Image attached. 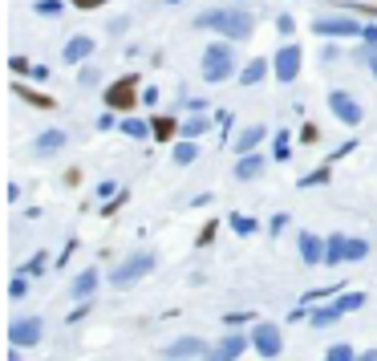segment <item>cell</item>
<instances>
[{"label":"cell","mask_w":377,"mask_h":361,"mask_svg":"<svg viewBox=\"0 0 377 361\" xmlns=\"http://www.w3.org/2000/svg\"><path fill=\"white\" fill-rule=\"evenodd\" d=\"M66 8V0H33V13L37 17H57Z\"/></svg>","instance_id":"cell-31"},{"label":"cell","mask_w":377,"mask_h":361,"mask_svg":"<svg viewBox=\"0 0 377 361\" xmlns=\"http://www.w3.org/2000/svg\"><path fill=\"white\" fill-rule=\"evenodd\" d=\"M288 228V215L280 212V215H272V224H268V231H272V235H280V231Z\"/></svg>","instance_id":"cell-42"},{"label":"cell","mask_w":377,"mask_h":361,"mask_svg":"<svg viewBox=\"0 0 377 361\" xmlns=\"http://www.w3.org/2000/svg\"><path fill=\"white\" fill-rule=\"evenodd\" d=\"M365 61H369V69H373V78H377V45H369V49H365Z\"/></svg>","instance_id":"cell-50"},{"label":"cell","mask_w":377,"mask_h":361,"mask_svg":"<svg viewBox=\"0 0 377 361\" xmlns=\"http://www.w3.org/2000/svg\"><path fill=\"white\" fill-rule=\"evenodd\" d=\"M199 66H203V82L207 85H223L231 82V78H240V61H235V41H211L207 49H203V57H199Z\"/></svg>","instance_id":"cell-2"},{"label":"cell","mask_w":377,"mask_h":361,"mask_svg":"<svg viewBox=\"0 0 377 361\" xmlns=\"http://www.w3.org/2000/svg\"><path fill=\"white\" fill-rule=\"evenodd\" d=\"M288 138H292V130H276V150H272V154H276V163L288 159Z\"/></svg>","instance_id":"cell-35"},{"label":"cell","mask_w":377,"mask_h":361,"mask_svg":"<svg viewBox=\"0 0 377 361\" xmlns=\"http://www.w3.org/2000/svg\"><path fill=\"white\" fill-rule=\"evenodd\" d=\"M219 228H223L219 219H207V224H203V231L195 235V247H211L215 244V231H219Z\"/></svg>","instance_id":"cell-30"},{"label":"cell","mask_w":377,"mask_h":361,"mask_svg":"<svg viewBox=\"0 0 377 361\" xmlns=\"http://www.w3.org/2000/svg\"><path fill=\"white\" fill-rule=\"evenodd\" d=\"M264 138H268V126H260V122H256V126H244V130L235 134L231 150H235V154H252V150L264 142Z\"/></svg>","instance_id":"cell-15"},{"label":"cell","mask_w":377,"mask_h":361,"mask_svg":"<svg viewBox=\"0 0 377 361\" xmlns=\"http://www.w3.org/2000/svg\"><path fill=\"white\" fill-rule=\"evenodd\" d=\"M276 33H280V37H292V33H296L292 13H280V17H276Z\"/></svg>","instance_id":"cell-36"},{"label":"cell","mask_w":377,"mask_h":361,"mask_svg":"<svg viewBox=\"0 0 377 361\" xmlns=\"http://www.w3.org/2000/svg\"><path fill=\"white\" fill-rule=\"evenodd\" d=\"M187 106H191V114H207V102H203V98H191Z\"/></svg>","instance_id":"cell-51"},{"label":"cell","mask_w":377,"mask_h":361,"mask_svg":"<svg viewBox=\"0 0 377 361\" xmlns=\"http://www.w3.org/2000/svg\"><path fill=\"white\" fill-rule=\"evenodd\" d=\"M300 142H321V130H316V126H312V122H304V126H300Z\"/></svg>","instance_id":"cell-39"},{"label":"cell","mask_w":377,"mask_h":361,"mask_svg":"<svg viewBox=\"0 0 377 361\" xmlns=\"http://www.w3.org/2000/svg\"><path fill=\"white\" fill-rule=\"evenodd\" d=\"M228 228L235 231V235H256V231H260V219H252V215L231 212V215H228Z\"/></svg>","instance_id":"cell-25"},{"label":"cell","mask_w":377,"mask_h":361,"mask_svg":"<svg viewBox=\"0 0 377 361\" xmlns=\"http://www.w3.org/2000/svg\"><path fill=\"white\" fill-rule=\"evenodd\" d=\"M325 361H357V349L353 345H333L325 353Z\"/></svg>","instance_id":"cell-33"},{"label":"cell","mask_w":377,"mask_h":361,"mask_svg":"<svg viewBox=\"0 0 377 361\" xmlns=\"http://www.w3.org/2000/svg\"><path fill=\"white\" fill-rule=\"evenodd\" d=\"M98 78H101V69H98V66H85V69H82V85H94Z\"/></svg>","instance_id":"cell-45"},{"label":"cell","mask_w":377,"mask_h":361,"mask_svg":"<svg viewBox=\"0 0 377 361\" xmlns=\"http://www.w3.org/2000/svg\"><path fill=\"white\" fill-rule=\"evenodd\" d=\"M110 126H114V110H106V114L98 118V130H110Z\"/></svg>","instance_id":"cell-49"},{"label":"cell","mask_w":377,"mask_h":361,"mask_svg":"<svg viewBox=\"0 0 377 361\" xmlns=\"http://www.w3.org/2000/svg\"><path fill=\"white\" fill-rule=\"evenodd\" d=\"M264 159L260 150H252V154H240V163H235V179L240 183H252V179H260V171H264Z\"/></svg>","instance_id":"cell-19"},{"label":"cell","mask_w":377,"mask_h":361,"mask_svg":"<svg viewBox=\"0 0 377 361\" xmlns=\"http://www.w3.org/2000/svg\"><path fill=\"white\" fill-rule=\"evenodd\" d=\"M304 317H309V305H296V309L288 312V325H292V321H304Z\"/></svg>","instance_id":"cell-48"},{"label":"cell","mask_w":377,"mask_h":361,"mask_svg":"<svg viewBox=\"0 0 377 361\" xmlns=\"http://www.w3.org/2000/svg\"><path fill=\"white\" fill-rule=\"evenodd\" d=\"M300 260L304 264H325V240L321 235H312V231H300Z\"/></svg>","instance_id":"cell-17"},{"label":"cell","mask_w":377,"mask_h":361,"mask_svg":"<svg viewBox=\"0 0 377 361\" xmlns=\"http://www.w3.org/2000/svg\"><path fill=\"white\" fill-rule=\"evenodd\" d=\"M69 4H73V8H82V13H94V8L106 4V0H69Z\"/></svg>","instance_id":"cell-44"},{"label":"cell","mask_w":377,"mask_h":361,"mask_svg":"<svg viewBox=\"0 0 377 361\" xmlns=\"http://www.w3.org/2000/svg\"><path fill=\"white\" fill-rule=\"evenodd\" d=\"M328 110H333V118L341 122V126H349V130H357L361 118H365V110H361V102L349 94V90H333L328 94Z\"/></svg>","instance_id":"cell-7"},{"label":"cell","mask_w":377,"mask_h":361,"mask_svg":"<svg viewBox=\"0 0 377 361\" xmlns=\"http://www.w3.org/2000/svg\"><path fill=\"white\" fill-rule=\"evenodd\" d=\"M357 361H377V349H365V353H357Z\"/></svg>","instance_id":"cell-54"},{"label":"cell","mask_w":377,"mask_h":361,"mask_svg":"<svg viewBox=\"0 0 377 361\" xmlns=\"http://www.w3.org/2000/svg\"><path fill=\"white\" fill-rule=\"evenodd\" d=\"M207 130H211V118H207V114H191V118L179 126V138H195V142H199Z\"/></svg>","instance_id":"cell-23"},{"label":"cell","mask_w":377,"mask_h":361,"mask_svg":"<svg viewBox=\"0 0 377 361\" xmlns=\"http://www.w3.org/2000/svg\"><path fill=\"white\" fill-rule=\"evenodd\" d=\"M101 102H106V110H114V114H130L134 106L142 102V90H138V73H122V78H114V82L106 85Z\"/></svg>","instance_id":"cell-3"},{"label":"cell","mask_w":377,"mask_h":361,"mask_svg":"<svg viewBox=\"0 0 377 361\" xmlns=\"http://www.w3.org/2000/svg\"><path fill=\"white\" fill-rule=\"evenodd\" d=\"M361 41H365V45H377V25H365V29H361Z\"/></svg>","instance_id":"cell-47"},{"label":"cell","mask_w":377,"mask_h":361,"mask_svg":"<svg viewBox=\"0 0 377 361\" xmlns=\"http://www.w3.org/2000/svg\"><path fill=\"white\" fill-rule=\"evenodd\" d=\"M300 61H304L300 45H296V41H284V45H280V53L272 57V78H276V82H284V85H292L296 73H300Z\"/></svg>","instance_id":"cell-8"},{"label":"cell","mask_w":377,"mask_h":361,"mask_svg":"<svg viewBox=\"0 0 377 361\" xmlns=\"http://www.w3.org/2000/svg\"><path fill=\"white\" fill-rule=\"evenodd\" d=\"M85 312H89V300H82V305H78V309H73V312H69V321H82V317H85Z\"/></svg>","instance_id":"cell-52"},{"label":"cell","mask_w":377,"mask_h":361,"mask_svg":"<svg viewBox=\"0 0 377 361\" xmlns=\"http://www.w3.org/2000/svg\"><path fill=\"white\" fill-rule=\"evenodd\" d=\"M337 309H341V312L365 309V293H341V296H337Z\"/></svg>","instance_id":"cell-29"},{"label":"cell","mask_w":377,"mask_h":361,"mask_svg":"<svg viewBox=\"0 0 377 361\" xmlns=\"http://www.w3.org/2000/svg\"><path fill=\"white\" fill-rule=\"evenodd\" d=\"M341 317H345V312L337 309V300H328V305H321V309H312V312H309V321H312L316 329H328V325H337Z\"/></svg>","instance_id":"cell-22"},{"label":"cell","mask_w":377,"mask_h":361,"mask_svg":"<svg viewBox=\"0 0 377 361\" xmlns=\"http://www.w3.org/2000/svg\"><path fill=\"white\" fill-rule=\"evenodd\" d=\"M252 349H256L264 361L280 357V353H284V333H280V325H272V321H256V329H252Z\"/></svg>","instance_id":"cell-6"},{"label":"cell","mask_w":377,"mask_h":361,"mask_svg":"<svg viewBox=\"0 0 377 361\" xmlns=\"http://www.w3.org/2000/svg\"><path fill=\"white\" fill-rule=\"evenodd\" d=\"M207 353H211V345L203 337H179V341H171L163 349L166 361H191V357H207Z\"/></svg>","instance_id":"cell-11"},{"label":"cell","mask_w":377,"mask_h":361,"mask_svg":"<svg viewBox=\"0 0 377 361\" xmlns=\"http://www.w3.org/2000/svg\"><path fill=\"white\" fill-rule=\"evenodd\" d=\"M268 73H272V61H268V57H252V61L240 69V78H235V82H240V85H260Z\"/></svg>","instance_id":"cell-20"},{"label":"cell","mask_w":377,"mask_h":361,"mask_svg":"<svg viewBox=\"0 0 377 361\" xmlns=\"http://www.w3.org/2000/svg\"><path fill=\"white\" fill-rule=\"evenodd\" d=\"M219 126H223V142H228V130L235 126V114H231V110H223V114H219Z\"/></svg>","instance_id":"cell-46"},{"label":"cell","mask_w":377,"mask_h":361,"mask_svg":"<svg viewBox=\"0 0 377 361\" xmlns=\"http://www.w3.org/2000/svg\"><path fill=\"white\" fill-rule=\"evenodd\" d=\"M247 345H252V337H244L240 329H228V337H223V341H215L211 353H207L203 361H235V357H244Z\"/></svg>","instance_id":"cell-10"},{"label":"cell","mask_w":377,"mask_h":361,"mask_svg":"<svg viewBox=\"0 0 377 361\" xmlns=\"http://www.w3.org/2000/svg\"><path fill=\"white\" fill-rule=\"evenodd\" d=\"M13 94H17L20 102L37 106V110H57V98H49L45 90H33V85H25V82H13Z\"/></svg>","instance_id":"cell-16"},{"label":"cell","mask_w":377,"mask_h":361,"mask_svg":"<svg viewBox=\"0 0 377 361\" xmlns=\"http://www.w3.org/2000/svg\"><path fill=\"white\" fill-rule=\"evenodd\" d=\"M122 134H126V138H134V142H142V138L150 134V122H142V118L126 114V118H122Z\"/></svg>","instance_id":"cell-26"},{"label":"cell","mask_w":377,"mask_h":361,"mask_svg":"<svg viewBox=\"0 0 377 361\" xmlns=\"http://www.w3.org/2000/svg\"><path fill=\"white\" fill-rule=\"evenodd\" d=\"M8 361H25V357H20V349H17V345L8 349Z\"/></svg>","instance_id":"cell-55"},{"label":"cell","mask_w":377,"mask_h":361,"mask_svg":"<svg viewBox=\"0 0 377 361\" xmlns=\"http://www.w3.org/2000/svg\"><path fill=\"white\" fill-rule=\"evenodd\" d=\"M45 268H49V252H33V260L25 264L20 272H25V276H29V280H37V276H41V272H45Z\"/></svg>","instance_id":"cell-28"},{"label":"cell","mask_w":377,"mask_h":361,"mask_svg":"<svg viewBox=\"0 0 377 361\" xmlns=\"http://www.w3.org/2000/svg\"><path fill=\"white\" fill-rule=\"evenodd\" d=\"M345 256H349V235H345V231H333V235L325 240V264H328V268L349 264Z\"/></svg>","instance_id":"cell-18"},{"label":"cell","mask_w":377,"mask_h":361,"mask_svg":"<svg viewBox=\"0 0 377 361\" xmlns=\"http://www.w3.org/2000/svg\"><path fill=\"white\" fill-rule=\"evenodd\" d=\"M41 337H45L41 317H17L8 325V345H17V349H33V345H41Z\"/></svg>","instance_id":"cell-9"},{"label":"cell","mask_w":377,"mask_h":361,"mask_svg":"<svg viewBox=\"0 0 377 361\" xmlns=\"http://www.w3.org/2000/svg\"><path fill=\"white\" fill-rule=\"evenodd\" d=\"M66 142H69L66 130H41L33 138V154L37 159H49V154H57V150H66Z\"/></svg>","instance_id":"cell-14"},{"label":"cell","mask_w":377,"mask_h":361,"mask_svg":"<svg viewBox=\"0 0 377 361\" xmlns=\"http://www.w3.org/2000/svg\"><path fill=\"white\" fill-rule=\"evenodd\" d=\"M94 49H98V41L89 33H78L66 41V49H61V57H66V66H85L89 57H94Z\"/></svg>","instance_id":"cell-12"},{"label":"cell","mask_w":377,"mask_h":361,"mask_svg":"<svg viewBox=\"0 0 377 361\" xmlns=\"http://www.w3.org/2000/svg\"><path fill=\"white\" fill-rule=\"evenodd\" d=\"M365 256H369V244H365V240H349V256H345V260L357 264V260H365Z\"/></svg>","instance_id":"cell-34"},{"label":"cell","mask_w":377,"mask_h":361,"mask_svg":"<svg viewBox=\"0 0 377 361\" xmlns=\"http://www.w3.org/2000/svg\"><path fill=\"white\" fill-rule=\"evenodd\" d=\"M163 4H183V0H163Z\"/></svg>","instance_id":"cell-56"},{"label":"cell","mask_w":377,"mask_h":361,"mask_svg":"<svg viewBox=\"0 0 377 361\" xmlns=\"http://www.w3.org/2000/svg\"><path fill=\"white\" fill-rule=\"evenodd\" d=\"M142 102H147V106H154V102H159V90H154V85H147V90H142Z\"/></svg>","instance_id":"cell-53"},{"label":"cell","mask_w":377,"mask_h":361,"mask_svg":"<svg viewBox=\"0 0 377 361\" xmlns=\"http://www.w3.org/2000/svg\"><path fill=\"white\" fill-rule=\"evenodd\" d=\"M98 284H101L98 268H82V272L73 276V284H69V296H73V300H94V296H98Z\"/></svg>","instance_id":"cell-13"},{"label":"cell","mask_w":377,"mask_h":361,"mask_svg":"<svg viewBox=\"0 0 377 361\" xmlns=\"http://www.w3.org/2000/svg\"><path fill=\"white\" fill-rule=\"evenodd\" d=\"M175 134H179V122H175V118H166V114L150 118V138H154V142H171Z\"/></svg>","instance_id":"cell-21"},{"label":"cell","mask_w":377,"mask_h":361,"mask_svg":"<svg viewBox=\"0 0 377 361\" xmlns=\"http://www.w3.org/2000/svg\"><path fill=\"white\" fill-rule=\"evenodd\" d=\"M171 159H175L179 166H191V163L199 159V142H195V138H179V142H175V154H171Z\"/></svg>","instance_id":"cell-24"},{"label":"cell","mask_w":377,"mask_h":361,"mask_svg":"<svg viewBox=\"0 0 377 361\" xmlns=\"http://www.w3.org/2000/svg\"><path fill=\"white\" fill-rule=\"evenodd\" d=\"M365 25H357L353 17H345V13H321V17L312 20V33L321 37V41H345V37H361Z\"/></svg>","instance_id":"cell-5"},{"label":"cell","mask_w":377,"mask_h":361,"mask_svg":"<svg viewBox=\"0 0 377 361\" xmlns=\"http://www.w3.org/2000/svg\"><path fill=\"white\" fill-rule=\"evenodd\" d=\"M195 29H211V33H219L223 41H247V37L256 33V17H252L247 8H240V4H223V8L199 13Z\"/></svg>","instance_id":"cell-1"},{"label":"cell","mask_w":377,"mask_h":361,"mask_svg":"<svg viewBox=\"0 0 377 361\" xmlns=\"http://www.w3.org/2000/svg\"><path fill=\"white\" fill-rule=\"evenodd\" d=\"M8 296H13V300H25V296H29V276H25V272H17V276L8 280Z\"/></svg>","instance_id":"cell-32"},{"label":"cell","mask_w":377,"mask_h":361,"mask_svg":"<svg viewBox=\"0 0 377 361\" xmlns=\"http://www.w3.org/2000/svg\"><path fill=\"white\" fill-rule=\"evenodd\" d=\"M118 195V183L114 179H101L98 183V199H114Z\"/></svg>","instance_id":"cell-40"},{"label":"cell","mask_w":377,"mask_h":361,"mask_svg":"<svg viewBox=\"0 0 377 361\" xmlns=\"http://www.w3.org/2000/svg\"><path fill=\"white\" fill-rule=\"evenodd\" d=\"M154 264H159L154 252H134L130 260H122L114 272H110V284H114V288H130V284H138L142 276L154 272Z\"/></svg>","instance_id":"cell-4"},{"label":"cell","mask_w":377,"mask_h":361,"mask_svg":"<svg viewBox=\"0 0 377 361\" xmlns=\"http://www.w3.org/2000/svg\"><path fill=\"white\" fill-rule=\"evenodd\" d=\"M8 69H13V73H33V66H29V61H25V57H13V61H8Z\"/></svg>","instance_id":"cell-43"},{"label":"cell","mask_w":377,"mask_h":361,"mask_svg":"<svg viewBox=\"0 0 377 361\" xmlns=\"http://www.w3.org/2000/svg\"><path fill=\"white\" fill-rule=\"evenodd\" d=\"M247 321H256V312H228V317H223L228 329H240V325H247Z\"/></svg>","instance_id":"cell-37"},{"label":"cell","mask_w":377,"mask_h":361,"mask_svg":"<svg viewBox=\"0 0 377 361\" xmlns=\"http://www.w3.org/2000/svg\"><path fill=\"white\" fill-rule=\"evenodd\" d=\"M333 179V166L321 163L316 171H309V175H300V187H325V183Z\"/></svg>","instance_id":"cell-27"},{"label":"cell","mask_w":377,"mask_h":361,"mask_svg":"<svg viewBox=\"0 0 377 361\" xmlns=\"http://www.w3.org/2000/svg\"><path fill=\"white\" fill-rule=\"evenodd\" d=\"M126 195H130V191H118L114 199H106V207H101V215H114L118 207H122V203H126Z\"/></svg>","instance_id":"cell-38"},{"label":"cell","mask_w":377,"mask_h":361,"mask_svg":"<svg viewBox=\"0 0 377 361\" xmlns=\"http://www.w3.org/2000/svg\"><path fill=\"white\" fill-rule=\"evenodd\" d=\"M345 8H353V13H365V17L377 20V4H353V0H345Z\"/></svg>","instance_id":"cell-41"}]
</instances>
